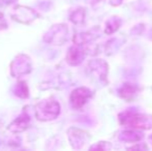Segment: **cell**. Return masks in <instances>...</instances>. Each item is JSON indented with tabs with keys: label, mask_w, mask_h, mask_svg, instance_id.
Masks as SVG:
<instances>
[{
	"label": "cell",
	"mask_w": 152,
	"mask_h": 151,
	"mask_svg": "<svg viewBox=\"0 0 152 151\" xmlns=\"http://www.w3.org/2000/svg\"><path fill=\"white\" fill-rule=\"evenodd\" d=\"M120 123L137 129L152 128V116L126 112L120 115Z\"/></svg>",
	"instance_id": "6da1fadb"
},
{
	"label": "cell",
	"mask_w": 152,
	"mask_h": 151,
	"mask_svg": "<svg viewBox=\"0 0 152 151\" xmlns=\"http://www.w3.org/2000/svg\"><path fill=\"white\" fill-rule=\"evenodd\" d=\"M91 96V93L86 88H79L72 93L70 101L75 108H81L86 104L87 99Z\"/></svg>",
	"instance_id": "7a4b0ae2"
},
{
	"label": "cell",
	"mask_w": 152,
	"mask_h": 151,
	"mask_svg": "<svg viewBox=\"0 0 152 151\" xmlns=\"http://www.w3.org/2000/svg\"><path fill=\"white\" fill-rule=\"evenodd\" d=\"M134 92H136V88H134L132 86H129V85H125L123 88L120 90V95L124 98H130L132 95H134Z\"/></svg>",
	"instance_id": "3957f363"
}]
</instances>
